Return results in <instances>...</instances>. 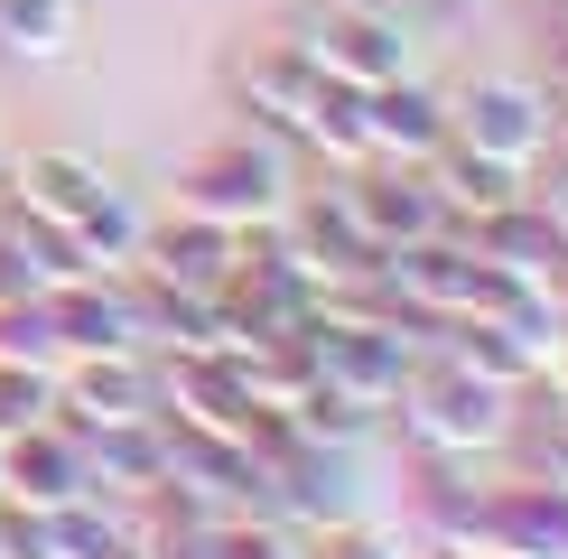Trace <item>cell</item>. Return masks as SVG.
<instances>
[{
    "instance_id": "cell-5",
    "label": "cell",
    "mask_w": 568,
    "mask_h": 559,
    "mask_svg": "<svg viewBox=\"0 0 568 559\" xmlns=\"http://www.w3.org/2000/svg\"><path fill=\"white\" fill-rule=\"evenodd\" d=\"M150 392H159V419L186 438H252V392L233 355H150Z\"/></svg>"
},
{
    "instance_id": "cell-22",
    "label": "cell",
    "mask_w": 568,
    "mask_h": 559,
    "mask_svg": "<svg viewBox=\"0 0 568 559\" xmlns=\"http://www.w3.org/2000/svg\"><path fill=\"white\" fill-rule=\"evenodd\" d=\"M75 47V0H0V57L10 65H57Z\"/></svg>"
},
{
    "instance_id": "cell-11",
    "label": "cell",
    "mask_w": 568,
    "mask_h": 559,
    "mask_svg": "<svg viewBox=\"0 0 568 559\" xmlns=\"http://www.w3.org/2000/svg\"><path fill=\"white\" fill-rule=\"evenodd\" d=\"M47 317H57V364L65 355H140V317H131V280H65L47 289Z\"/></svg>"
},
{
    "instance_id": "cell-32",
    "label": "cell",
    "mask_w": 568,
    "mask_h": 559,
    "mask_svg": "<svg viewBox=\"0 0 568 559\" xmlns=\"http://www.w3.org/2000/svg\"><path fill=\"white\" fill-rule=\"evenodd\" d=\"M559 112H568V57H559Z\"/></svg>"
},
{
    "instance_id": "cell-27",
    "label": "cell",
    "mask_w": 568,
    "mask_h": 559,
    "mask_svg": "<svg viewBox=\"0 0 568 559\" xmlns=\"http://www.w3.org/2000/svg\"><path fill=\"white\" fill-rule=\"evenodd\" d=\"M0 559H57V522H47L38 504L0 495Z\"/></svg>"
},
{
    "instance_id": "cell-19",
    "label": "cell",
    "mask_w": 568,
    "mask_h": 559,
    "mask_svg": "<svg viewBox=\"0 0 568 559\" xmlns=\"http://www.w3.org/2000/svg\"><path fill=\"white\" fill-rule=\"evenodd\" d=\"M140 205L122 196V186H103V196L84 205L75 224H65V243H75V262H84V280H103V271H131V252H140Z\"/></svg>"
},
{
    "instance_id": "cell-34",
    "label": "cell",
    "mask_w": 568,
    "mask_h": 559,
    "mask_svg": "<svg viewBox=\"0 0 568 559\" xmlns=\"http://www.w3.org/2000/svg\"><path fill=\"white\" fill-rule=\"evenodd\" d=\"M559 29H568V10H559ZM559 57H568V38H559Z\"/></svg>"
},
{
    "instance_id": "cell-1",
    "label": "cell",
    "mask_w": 568,
    "mask_h": 559,
    "mask_svg": "<svg viewBox=\"0 0 568 559\" xmlns=\"http://www.w3.org/2000/svg\"><path fill=\"white\" fill-rule=\"evenodd\" d=\"M513 402L523 392H504V383H485V373H466L447 345H429V355L410 364V383H400V438H410L419 457H457V466H476L494 457L523 419H513Z\"/></svg>"
},
{
    "instance_id": "cell-31",
    "label": "cell",
    "mask_w": 568,
    "mask_h": 559,
    "mask_svg": "<svg viewBox=\"0 0 568 559\" xmlns=\"http://www.w3.org/2000/svg\"><path fill=\"white\" fill-rule=\"evenodd\" d=\"M550 150H559V177H568V122H559V140H550Z\"/></svg>"
},
{
    "instance_id": "cell-24",
    "label": "cell",
    "mask_w": 568,
    "mask_h": 559,
    "mask_svg": "<svg viewBox=\"0 0 568 559\" xmlns=\"http://www.w3.org/2000/svg\"><path fill=\"white\" fill-rule=\"evenodd\" d=\"M205 559H307V541L290 522H262V512H224L205 531Z\"/></svg>"
},
{
    "instance_id": "cell-33",
    "label": "cell",
    "mask_w": 568,
    "mask_h": 559,
    "mask_svg": "<svg viewBox=\"0 0 568 559\" xmlns=\"http://www.w3.org/2000/svg\"><path fill=\"white\" fill-rule=\"evenodd\" d=\"M438 10H485V0H438Z\"/></svg>"
},
{
    "instance_id": "cell-13",
    "label": "cell",
    "mask_w": 568,
    "mask_h": 559,
    "mask_svg": "<svg viewBox=\"0 0 568 559\" xmlns=\"http://www.w3.org/2000/svg\"><path fill=\"white\" fill-rule=\"evenodd\" d=\"M364 140L373 159H400V169H429L447 150V93H429L419 75H392L364 93Z\"/></svg>"
},
{
    "instance_id": "cell-3",
    "label": "cell",
    "mask_w": 568,
    "mask_h": 559,
    "mask_svg": "<svg viewBox=\"0 0 568 559\" xmlns=\"http://www.w3.org/2000/svg\"><path fill=\"white\" fill-rule=\"evenodd\" d=\"M290 47L307 65H317L326 84H354V93H373V84H392V75H410V29H392L383 10H364V0H317V10H298V29Z\"/></svg>"
},
{
    "instance_id": "cell-20",
    "label": "cell",
    "mask_w": 568,
    "mask_h": 559,
    "mask_svg": "<svg viewBox=\"0 0 568 559\" xmlns=\"http://www.w3.org/2000/svg\"><path fill=\"white\" fill-rule=\"evenodd\" d=\"M47 522H57V559H131L140 550L131 512L112 504V495H75V504L47 512Z\"/></svg>"
},
{
    "instance_id": "cell-15",
    "label": "cell",
    "mask_w": 568,
    "mask_h": 559,
    "mask_svg": "<svg viewBox=\"0 0 568 559\" xmlns=\"http://www.w3.org/2000/svg\"><path fill=\"white\" fill-rule=\"evenodd\" d=\"M429 186H438L447 224H485V215H504V205H523V196H531V169H513V159H485V150H466V140H447V150L429 159Z\"/></svg>"
},
{
    "instance_id": "cell-23",
    "label": "cell",
    "mask_w": 568,
    "mask_h": 559,
    "mask_svg": "<svg viewBox=\"0 0 568 559\" xmlns=\"http://www.w3.org/2000/svg\"><path fill=\"white\" fill-rule=\"evenodd\" d=\"M280 419H290V429L298 438H326V448H373V429H383V410H364V402H345V392H307V402L298 410H280Z\"/></svg>"
},
{
    "instance_id": "cell-9",
    "label": "cell",
    "mask_w": 568,
    "mask_h": 559,
    "mask_svg": "<svg viewBox=\"0 0 568 559\" xmlns=\"http://www.w3.org/2000/svg\"><path fill=\"white\" fill-rule=\"evenodd\" d=\"M57 419H65V429L159 419V392H150V355H65V364H57Z\"/></svg>"
},
{
    "instance_id": "cell-6",
    "label": "cell",
    "mask_w": 568,
    "mask_h": 559,
    "mask_svg": "<svg viewBox=\"0 0 568 559\" xmlns=\"http://www.w3.org/2000/svg\"><path fill=\"white\" fill-rule=\"evenodd\" d=\"M336 196H345V215L364 224V243H373V252H400V243H419V233H438V224H447V205H438L429 169H400V159L336 169Z\"/></svg>"
},
{
    "instance_id": "cell-26",
    "label": "cell",
    "mask_w": 568,
    "mask_h": 559,
    "mask_svg": "<svg viewBox=\"0 0 568 559\" xmlns=\"http://www.w3.org/2000/svg\"><path fill=\"white\" fill-rule=\"evenodd\" d=\"M29 419H57V364H0V438Z\"/></svg>"
},
{
    "instance_id": "cell-25",
    "label": "cell",
    "mask_w": 568,
    "mask_h": 559,
    "mask_svg": "<svg viewBox=\"0 0 568 559\" xmlns=\"http://www.w3.org/2000/svg\"><path fill=\"white\" fill-rule=\"evenodd\" d=\"M0 364H57V317H47V298H0Z\"/></svg>"
},
{
    "instance_id": "cell-28",
    "label": "cell",
    "mask_w": 568,
    "mask_h": 559,
    "mask_svg": "<svg viewBox=\"0 0 568 559\" xmlns=\"http://www.w3.org/2000/svg\"><path fill=\"white\" fill-rule=\"evenodd\" d=\"M131 531H140V550H131V559H205V531H196V522H169V512H131Z\"/></svg>"
},
{
    "instance_id": "cell-7",
    "label": "cell",
    "mask_w": 568,
    "mask_h": 559,
    "mask_svg": "<svg viewBox=\"0 0 568 559\" xmlns=\"http://www.w3.org/2000/svg\"><path fill=\"white\" fill-rule=\"evenodd\" d=\"M280 243H290V262L317 280V289H354V280L383 271V252L364 243V224L345 215L336 186H326V196H290V215H280Z\"/></svg>"
},
{
    "instance_id": "cell-10",
    "label": "cell",
    "mask_w": 568,
    "mask_h": 559,
    "mask_svg": "<svg viewBox=\"0 0 568 559\" xmlns=\"http://www.w3.org/2000/svg\"><path fill=\"white\" fill-rule=\"evenodd\" d=\"M0 495L38 504V512L93 495V485H84V438L65 429V419H29V429H10V438H0Z\"/></svg>"
},
{
    "instance_id": "cell-17",
    "label": "cell",
    "mask_w": 568,
    "mask_h": 559,
    "mask_svg": "<svg viewBox=\"0 0 568 559\" xmlns=\"http://www.w3.org/2000/svg\"><path fill=\"white\" fill-rule=\"evenodd\" d=\"M494 550L504 559H568V485L559 476L494 485Z\"/></svg>"
},
{
    "instance_id": "cell-21",
    "label": "cell",
    "mask_w": 568,
    "mask_h": 559,
    "mask_svg": "<svg viewBox=\"0 0 568 559\" xmlns=\"http://www.w3.org/2000/svg\"><path fill=\"white\" fill-rule=\"evenodd\" d=\"M298 150H317L326 169H364V159H373L364 93H354V84H317V103H307V122H298Z\"/></svg>"
},
{
    "instance_id": "cell-12",
    "label": "cell",
    "mask_w": 568,
    "mask_h": 559,
    "mask_svg": "<svg viewBox=\"0 0 568 559\" xmlns=\"http://www.w3.org/2000/svg\"><path fill=\"white\" fill-rule=\"evenodd\" d=\"M233 271V233L205 224V215H178V224H150L131 252V280H159V289H186V298H215Z\"/></svg>"
},
{
    "instance_id": "cell-18",
    "label": "cell",
    "mask_w": 568,
    "mask_h": 559,
    "mask_svg": "<svg viewBox=\"0 0 568 559\" xmlns=\"http://www.w3.org/2000/svg\"><path fill=\"white\" fill-rule=\"evenodd\" d=\"M317 84H326V75L298 57L290 38L262 47V57L243 65V103H252V122H271V131H290V140H298V122H307V103H317Z\"/></svg>"
},
{
    "instance_id": "cell-8",
    "label": "cell",
    "mask_w": 568,
    "mask_h": 559,
    "mask_svg": "<svg viewBox=\"0 0 568 559\" xmlns=\"http://www.w3.org/2000/svg\"><path fill=\"white\" fill-rule=\"evenodd\" d=\"M410 512H419V550L429 559H504L494 550V485H476L457 457H429Z\"/></svg>"
},
{
    "instance_id": "cell-30",
    "label": "cell",
    "mask_w": 568,
    "mask_h": 559,
    "mask_svg": "<svg viewBox=\"0 0 568 559\" xmlns=\"http://www.w3.org/2000/svg\"><path fill=\"white\" fill-rule=\"evenodd\" d=\"M540 215H550V233H559V252H568V177L550 186V196H540Z\"/></svg>"
},
{
    "instance_id": "cell-29",
    "label": "cell",
    "mask_w": 568,
    "mask_h": 559,
    "mask_svg": "<svg viewBox=\"0 0 568 559\" xmlns=\"http://www.w3.org/2000/svg\"><path fill=\"white\" fill-rule=\"evenodd\" d=\"M307 559H400V541H392L383 522H336V531L307 541Z\"/></svg>"
},
{
    "instance_id": "cell-2",
    "label": "cell",
    "mask_w": 568,
    "mask_h": 559,
    "mask_svg": "<svg viewBox=\"0 0 568 559\" xmlns=\"http://www.w3.org/2000/svg\"><path fill=\"white\" fill-rule=\"evenodd\" d=\"M178 196H186V215H205L224 233H262V224L290 215V159L271 140L233 131V140H215V150H196L178 169Z\"/></svg>"
},
{
    "instance_id": "cell-4",
    "label": "cell",
    "mask_w": 568,
    "mask_h": 559,
    "mask_svg": "<svg viewBox=\"0 0 568 559\" xmlns=\"http://www.w3.org/2000/svg\"><path fill=\"white\" fill-rule=\"evenodd\" d=\"M447 140H466L485 159H513V169H540L559 140V112L523 75H476L466 93H447Z\"/></svg>"
},
{
    "instance_id": "cell-16",
    "label": "cell",
    "mask_w": 568,
    "mask_h": 559,
    "mask_svg": "<svg viewBox=\"0 0 568 559\" xmlns=\"http://www.w3.org/2000/svg\"><path fill=\"white\" fill-rule=\"evenodd\" d=\"M0 186H10V205L19 215H38V224H75L93 196H103V169H93L84 150H29L19 169H0Z\"/></svg>"
},
{
    "instance_id": "cell-14",
    "label": "cell",
    "mask_w": 568,
    "mask_h": 559,
    "mask_svg": "<svg viewBox=\"0 0 568 559\" xmlns=\"http://www.w3.org/2000/svg\"><path fill=\"white\" fill-rule=\"evenodd\" d=\"M84 438V485L112 504H150L169 476V429L159 419H112V429H75Z\"/></svg>"
},
{
    "instance_id": "cell-35",
    "label": "cell",
    "mask_w": 568,
    "mask_h": 559,
    "mask_svg": "<svg viewBox=\"0 0 568 559\" xmlns=\"http://www.w3.org/2000/svg\"><path fill=\"white\" fill-rule=\"evenodd\" d=\"M559 10H568V0H559Z\"/></svg>"
}]
</instances>
